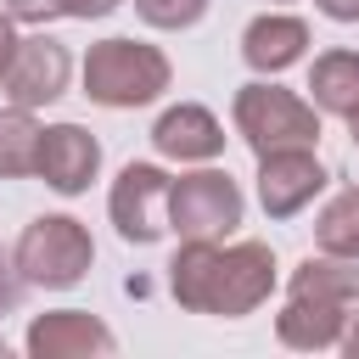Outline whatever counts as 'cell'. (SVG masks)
Wrapping results in <instances>:
<instances>
[{"instance_id": "cell-1", "label": "cell", "mask_w": 359, "mask_h": 359, "mask_svg": "<svg viewBox=\"0 0 359 359\" xmlns=\"http://www.w3.org/2000/svg\"><path fill=\"white\" fill-rule=\"evenodd\" d=\"M168 292L191 314L241 320L275 292V252L264 241H180L168 264Z\"/></svg>"}, {"instance_id": "cell-2", "label": "cell", "mask_w": 359, "mask_h": 359, "mask_svg": "<svg viewBox=\"0 0 359 359\" xmlns=\"http://www.w3.org/2000/svg\"><path fill=\"white\" fill-rule=\"evenodd\" d=\"M168 79H174L168 56L146 39H101L84 56V95L95 107H112V112L157 101L168 90Z\"/></svg>"}, {"instance_id": "cell-3", "label": "cell", "mask_w": 359, "mask_h": 359, "mask_svg": "<svg viewBox=\"0 0 359 359\" xmlns=\"http://www.w3.org/2000/svg\"><path fill=\"white\" fill-rule=\"evenodd\" d=\"M230 118H236V135L252 146V157L320 140V107L292 95V90H280V84H269V79L241 84L236 101H230Z\"/></svg>"}, {"instance_id": "cell-4", "label": "cell", "mask_w": 359, "mask_h": 359, "mask_svg": "<svg viewBox=\"0 0 359 359\" xmlns=\"http://www.w3.org/2000/svg\"><path fill=\"white\" fill-rule=\"evenodd\" d=\"M11 264L28 286H45V292H62V286H79L84 269L95 264V241L90 230L73 219V213H39L17 247H11Z\"/></svg>"}, {"instance_id": "cell-5", "label": "cell", "mask_w": 359, "mask_h": 359, "mask_svg": "<svg viewBox=\"0 0 359 359\" xmlns=\"http://www.w3.org/2000/svg\"><path fill=\"white\" fill-rule=\"evenodd\" d=\"M241 224V185L224 168H196L168 180V230L180 241H219Z\"/></svg>"}, {"instance_id": "cell-6", "label": "cell", "mask_w": 359, "mask_h": 359, "mask_svg": "<svg viewBox=\"0 0 359 359\" xmlns=\"http://www.w3.org/2000/svg\"><path fill=\"white\" fill-rule=\"evenodd\" d=\"M107 213H112V224H118L123 241L151 247V241L168 230V174H163L157 163H129V168L112 180Z\"/></svg>"}, {"instance_id": "cell-7", "label": "cell", "mask_w": 359, "mask_h": 359, "mask_svg": "<svg viewBox=\"0 0 359 359\" xmlns=\"http://www.w3.org/2000/svg\"><path fill=\"white\" fill-rule=\"evenodd\" d=\"M320 191H325V168H320L314 146H286V151L258 157V202L269 219L303 213Z\"/></svg>"}, {"instance_id": "cell-8", "label": "cell", "mask_w": 359, "mask_h": 359, "mask_svg": "<svg viewBox=\"0 0 359 359\" xmlns=\"http://www.w3.org/2000/svg\"><path fill=\"white\" fill-rule=\"evenodd\" d=\"M67 50L50 39V34H34L17 45L11 67L0 73V90L11 95V107H50L62 90H67Z\"/></svg>"}, {"instance_id": "cell-9", "label": "cell", "mask_w": 359, "mask_h": 359, "mask_svg": "<svg viewBox=\"0 0 359 359\" xmlns=\"http://www.w3.org/2000/svg\"><path fill=\"white\" fill-rule=\"evenodd\" d=\"M95 168H101V146H95V135H90L84 123H50V129L39 135V180H45L56 196L90 191Z\"/></svg>"}, {"instance_id": "cell-10", "label": "cell", "mask_w": 359, "mask_h": 359, "mask_svg": "<svg viewBox=\"0 0 359 359\" xmlns=\"http://www.w3.org/2000/svg\"><path fill=\"white\" fill-rule=\"evenodd\" d=\"M22 348L34 359H90V353H112L118 337L95 314H84V309H50V314H39L28 325Z\"/></svg>"}, {"instance_id": "cell-11", "label": "cell", "mask_w": 359, "mask_h": 359, "mask_svg": "<svg viewBox=\"0 0 359 359\" xmlns=\"http://www.w3.org/2000/svg\"><path fill=\"white\" fill-rule=\"evenodd\" d=\"M151 146H157L163 157H174V163H213V157L224 151V129H219V118H213L208 107L180 101V107H168V112L151 123Z\"/></svg>"}, {"instance_id": "cell-12", "label": "cell", "mask_w": 359, "mask_h": 359, "mask_svg": "<svg viewBox=\"0 0 359 359\" xmlns=\"http://www.w3.org/2000/svg\"><path fill=\"white\" fill-rule=\"evenodd\" d=\"M348 309L325 303V297H303V292H286V309L275 314V337L297 353H325V348H342V331H348Z\"/></svg>"}, {"instance_id": "cell-13", "label": "cell", "mask_w": 359, "mask_h": 359, "mask_svg": "<svg viewBox=\"0 0 359 359\" xmlns=\"http://www.w3.org/2000/svg\"><path fill=\"white\" fill-rule=\"evenodd\" d=\"M303 50H309V22L286 11H264L241 34V62L252 73H286L292 62H303Z\"/></svg>"}, {"instance_id": "cell-14", "label": "cell", "mask_w": 359, "mask_h": 359, "mask_svg": "<svg viewBox=\"0 0 359 359\" xmlns=\"http://www.w3.org/2000/svg\"><path fill=\"white\" fill-rule=\"evenodd\" d=\"M286 292L325 297V303H337V309L359 314V258H342V252H309V258L292 269Z\"/></svg>"}, {"instance_id": "cell-15", "label": "cell", "mask_w": 359, "mask_h": 359, "mask_svg": "<svg viewBox=\"0 0 359 359\" xmlns=\"http://www.w3.org/2000/svg\"><path fill=\"white\" fill-rule=\"evenodd\" d=\"M309 90L314 107L331 118H353L359 112V50H325L309 67Z\"/></svg>"}, {"instance_id": "cell-16", "label": "cell", "mask_w": 359, "mask_h": 359, "mask_svg": "<svg viewBox=\"0 0 359 359\" xmlns=\"http://www.w3.org/2000/svg\"><path fill=\"white\" fill-rule=\"evenodd\" d=\"M39 123L34 107H6L0 112V180H28L39 174Z\"/></svg>"}, {"instance_id": "cell-17", "label": "cell", "mask_w": 359, "mask_h": 359, "mask_svg": "<svg viewBox=\"0 0 359 359\" xmlns=\"http://www.w3.org/2000/svg\"><path fill=\"white\" fill-rule=\"evenodd\" d=\"M314 241H320V252L359 258V185L337 191V196L320 208V219H314Z\"/></svg>"}, {"instance_id": "cell-18", "label": "cell", "mask_w": 359, "mask_h": 359, "mask_svg": "<svg viewBox=\"0 0 359 359\" xmlns=\"http://www.w3.org/2000/svg\"><path fill=\"white\" fill-rule=\"evenodd\" d=\"M135 11L151 28H191V22H202L208 0H135Z\"/></svg>"}, {"instance_id": "cell-19", "label": "cell", "mask_w": 359, "mask_h": 359, "mask_svg": "<svg viewBox=\"0 0 359 359\" xmlns=\"http://www.w3.org/2000/svg\"><path fill=\"white\" fill-rule=\"evenodd\" d=\"M6 11H11L17 22H34V28H45L50 17H67L62 0H6Z\"/></svg>"}, {"instance_id": "cell-20", "label": "cell", "mask_w": 359, "mask_h": 359, "mask_svg": "<svg viewBox=\"0 0 359 359\" xmlns=\"http://www.w3.org/2000/svg\"><path fill=\"white\" fill-rule=\"evenodd\" d=\"M22 286H28V280H22V275H17V264H11L6 252H0V314H11V309H17Z\"/></svg>"}, {"instance_id": "cell-21", "label": "cell", "mask_w": 359, "mask_h": 359, "mask_svg": "<svg viewBox=\"0 0 359 359\" xmlns=\"http://www.w3.org/2000/svg\"><path fill=\"white\" fill-rule=\"evenodd\" d=\"M118 6H123V0H62V11H67V17H84V22H90V17H107V11H118Z\"/></svg>"}, {"instance_id": "cell-22", "label": "cell", "mask_w": 359, "mask_h": 359, "mask_svg": "<svg viewBox=\"0 0 359 359\" xmlns=\"http://www.w3.org/2000/svg\"><path fill=\"white\" fill-rule=\"evenodd\" d=\"M17 45H22V39H17V17H11V11H0V73L11 67V56H17Z\"/></svg>"}, {"instance_id": "cell-23", "label": "cell", "mask_w": 359, "mask_h": 359, "mask_svg": "<svg viewBox=\"0 0 359 359\" xmlns=\"http://www.w3.org/2000/svg\"><path fill=\"white\" fill-rule=\"evenodd\" d=\"M331 22H359V0H314Z\"/></svg>"}, {"instance_id": "cell-24", "label": "cell", "mask_w": 359, "mask_h": 359, "mask_svg": "<svg viewBox=\"0 0 359 359\" xmlns=\"http://www.w3.org/2000/svg\"><path fill=\"white\" fill-rule=\"evenodd\" d=\"M342 353H348V359H359V314H353V320H348V331H342Z\"/></svg>"}, {"instance_id": "cell-25", "label": "cell", "mask_w": 359, "mask_h": 359, "mask_svg": "<svg viewBox=\"0 0 359 359\" xmlns=\"http://www.w3.org/2000/svg\"><path fill=\"white\" fill-rule=\"evenodd\" d=\"M348 129H353V146H359V112H353V118H348Z\"/></svg>"}]
</instances>
